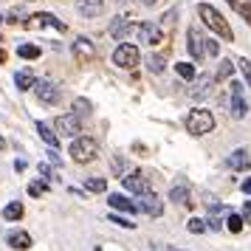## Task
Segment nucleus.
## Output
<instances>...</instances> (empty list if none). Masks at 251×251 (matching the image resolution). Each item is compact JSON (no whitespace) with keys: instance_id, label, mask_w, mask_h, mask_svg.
I'll return each mask as SVG.
<instances>
[{"instance_id":"nucleus-1","label":"nucleus","mask_w":251,"mask_h":251,"mask_svg":"<svg viewBox=\"0 0 251 251\" xmlns=\"http://www.w3.org/2000/svg\"><path fill=\"white\" fill-rule=\"evenodd\" d=\"M198 14H201V20H203V23L209 25L215 34H220V40H223V43H231V40H234V31H231V25L226 23V17L217 12L215 6H209V3H201V6H198Z\"/></svg>"},{"instance_id":"nucleus-2","label":"nucleus","mask_w":251,"mask_h":251,"mask_svg":"<svg viewBox=\"0 0 251 251\" xmlns=\"http://www.w3.org/2000/svg\"><path fill=\"white\" fill-rule=\"evenodd\" d=\"M186 130L192 133V136H206V133H212L215 130V116L209 113V110H192V113L186 116Z\"/></svg>"},{"instance_id":"nucleus-3","label":"nucleus","mask_w":251,"mask_h":251,"mask_svg":"<svg viewBox=\"0 0 251 251\" xmlns=\"http://www.w3.org/2000/svg\"><path fill=\"white\" fill-rule=\"evenodd\" d=\"M71 155L76 164H91L96 155H99V144L93 141V138H74V144H71Z\"/></svg>"},{"instance_id":"nucleus-4","label":"nucleus","mask_w":251,"mask_h":251,"mask_svg":"<svg viewBox=\"0 0 251 251\" xmlns=\"http://www.w3.org/2000/svg\"><path fill=\"white\" fill-rule=\"evenodd\" d=\"M122 183H125V189H127V192H133V195L152 192V181H150V175H147V172H141V170L125 172V175H122Z\"/></svg>"},{"instance_id":"nucleus-5","label":"nucleus","mask_w":251,"mask_h":251,"mask_svg":"<svg viewBox=\"0 0 251 251\" xmlns=\"http://www.w3.org/2000/svg\"><path fill=\"white\" fill-rule=\"evenodd\" d=\"M25 28H31V31H40V28H54V31H65V23L57 20L51 12H40V14H31V17H25L23 20Z\"/></svg>"},{"instance_id":"nucleus-6","label":"nucleus","mask_w":251,"mask_h":251,"mask_svg":"<svg viewBox=\"0 0 251 251\" xmlns=\"http://www.w3.org/2000/svg\"><path fill=\"white\" fill-rule=\"evenodd\" d=\"M138 59H141V54H138V48L133 46V43H122V46L113 51V65H119V68H136Z\"/></svg>"},{"instance_id":"nucleus-7","label":"nucleus","mask_w":251,"mask_h":251,"mask_svg":"<svg viewBox=\"0 0 251 251\" xmlns=\"http://www.w3.org/2000/svg\"><path fill=\"white\" fill-rule=\"evenodd\" d=\"M136 31H138V23H133L130 17H113L110 25H107V34L113 37V40H122V43H127Z\"/></svg>"},{"instance_id":"nucleus-8","label":"nucleus","mask_w":251,"mask_h":251,"mask_svg":"<svg viewBox=\"0 0 251 251\" xmlns=\"http://www.w3.org/2000/svg\"><path fill=\"white\" fill-rule=\"evenodd\" d=\"M133 206H136V212H144L147 217H161V215H164V201H161L155 192L138 195V201Z\"/></svg>"},{"instance_id":"nucleus-9","label":"nucleus","mask_w":251,"mask_h":251,"mask_svg":"<svg viewBox=\"0 0 251 251\" xmlns=\"http://www.w3.org/2000/svg\"><path fill=\"white\" fill-rule=\"evenodd\" d=\"M228 88H231V96H228V113H231V119H246L249 102H246V96H243V85H240V82H231Z\"/></svg>"},{"instance_id":"nucleus-10","label":"nucleus","mask_w":251,"mask_h":251,"mask_svg":"<svg viewBox=\"0 0 251 251\" xmlns=\"http://www.w3.org/2000/svg\"><path fill=\"white\" fill-rule=\"evenodd\" d=\"M138 37H141V43H147L150 48L161 46V43H167V31L161 28L158 23H138Z\"/></svg>"},{"instance_id":"nucleus-11","label":"nucleus","mask_w":251,"mask_h":251,"mask_svg":"<svg viewBox=\"0 0 251 251\" xmlns=\"http://www.w3.org/2000/svg\"><path fill=\"white\" fill-rule=\"evenodd\" d=\"M79 133H82V119L76 113H68V116H59L57 119V136L76 138Z\"/></svg>"},{"instance_id":"nucleus-12","label":"nucleus","mask_w":251,"mask_h":251,"mask_svg":"<svg viewBox=\"0 0 251 251\" xmlns=\"http://www.w3.org/2000/svg\"><path fill=\"white\" fill-rule=\"evenodd\" d=\"M31 91L37 93V99L43 104H57L59 102V88L54 85V82H48V79H40L31 85Z\"/></svg>"},{"instance_id":"nucleus-13","label":"nucleus","mask_w":251,"mask_h":251,"mask_svg":"<svg viewBox=\"0 0 251 251\" xmlns=\"http://www.w3.org/2000/svg\"><path fill=\"white\" fill-rule=\"evenodd\" d=\"M74 59L79 62V65H88L96 59V46H93L88 37H79L76 43H74Z\"/></svg>"},{"instance_id":"nucleus-14","label":"nucleus","mask_w":251,"mask_h":251,"mask_svg":"<svg viewBox=\"0 0 251 251\" xmlns=\"http://www.w3.org/2000/svg\"><path fill=\"white\" fill-rule=\"evenodd\" d=\"M186 48H189L192 59H198V62L206 57V51H203V34H201L198 28H189V31H186Z\"/></svg>"},{"instance_id":"nucleus-15","label":"nucleus","mask_w":251,"mask_h":251,"mask_svg":"<svg viewBox=\"0 0 251 251\" xmlns=\"http://www.w3.org/2000/svg\"><path fill=\"white\" fill-rule=\"evenodd\" d=\"M226 167H228V170H234V172L251 170V152H249V150H234V152L226 158Z\"/></svg>"},{"instance_id":"nucleus-16","label":"nucleus","mask_w":251,"mask_h":251,"mask_svg":"<svg viewBox=\"0 0 251 251\" xmlns=\"http://www.w3.org/2000/svg\"><path fill=\"white\" fill-rule=\"evenodd\" d=\"M6 243H9L14 251H28V249H31V234L23 231V228H14V231L6 234Z\"/></svg>"},{"instance_id":"nucleus-17","label":"nucleus","mask_w":251,"mask_h":251,"mask_svg":"<svg viewBox=\"0 0 251 251\" xmlns=\"http://www.w3.org/2000/svg\"><path fill=\"white\" fill-rule=\"evenodd\" d=\"M212 85H215V76H212V74H201L198 82H195V88L189 91V96H192V99H206V96L212 93Z\"/></svg>"},{"instance_id":"nucleus-18","label":"nucleus","mask_w":251,"mask_h":251,"mask_svg":"<svg viewBox=\"0 0 251 251\" xmlns=\"http://www.w3.org/2000/svg\"><path fill=\"white\" fill-rule=\"evenodd\" d=\"M76 12L85 17H99L104 12V0H76Z\"/></svg>"},{"instance_id":"nucleus-19","label":"nucleus","mask_w":251,"mask_h":251,"mask_svg":"<svg viewBox=\"0 0 251 251\" xmlns=\"http://www.w3.org/2000/svg\"><path fill=\"white\" fill-rule=\"evenodd\" d=\"M170 201H172V203H178V206H183V209H192V195H189V186H183V183L172 186V189H170Z\"/></svg>"},{"instance_id":"nucleus-20","label":"nucleus","mask_w":251,"mask_h":251,"mask_svg":"<svg viewBox=\"0 0 251 251\" xmlns=\"http://www.w3.org/2000/svg\"><path fill=\"white\" fill-rule=\"evenodd\" d=\"M107 203L113 206L116 212H125V215H133V212H136V206L130 203L125 195H107Z\"/></svg>"},{"instance_id":"nucleus-21","label":"nucleus","mask_w":251,"mask_h":251,"mask_svg":"<svg viewBox=\"0 0 251 251\" xmlns=\"http://www.w3.org/2000/svg\"><path fill=\"white\" fill-rule=\"evenodd\" d=\"M37 133H40V138L46 141L48 147H57V144H59V136H57V133H54V130H51V127L46 125V122H37Z\"/></svg>"},{"instance_id":"nucleus-22","label":"nucleus","mask_w":251,"mask_h":251,"mask_svg":"<svg viewBox=\"0 0 251 251\" xmlns=\"http://www.w3.org/2000/svg\"><path fill=\"white\" fill-rule=\"evenodd\" d=\"M226 3L240 14V17H243V20H246V23L251 25V0H226Z\"/></svg>"},{"instance_id":"nucleus-23","label":"nucleus","mask_w":251,"mask_h":251,"mask_svg":"<svg viewBox=\"0 0 251 251\" xmlns=\"http://www.w3.org/2000/svg\"><path fill=\"white\" fill-rule=\"evenodd\" d=\"M23 215H25V209H23V203H20V201H12V203L3 209V217H6L9 223H17Z\"/></svg>"},{"instance_id":"nucleus-24","label":"nucleus","mask_w":251,"mask_h":251,"mask_svg":"<svg viewBox=\"0 0 251 251\" xmlns=\"http://www.w3.org/2000/svg\"><path fill=\"white\" fill-rule=\"evenodd\" d=\"M175 74H178L183 82H192L195 76H198V68H195L192 62H175Z\"/></svg>"},{"instance_id":"nucleus-25","label":"nucleus","mask_w":251,"mask_h":251,"mask_svg":"<svg viewBox=\"0 0 251 251\" xmlns=\"http://www.w3.org/2000/svg\"><path fill=\"white\" fill-rule=\"evenodd\" d=\"M37 82V76L31 71H20L17 76H14V85H17V91H31V85Z\"/></svg>"},{"instance_id":"nucleus-26","label":"nucleus","mask_w":251,"mask_h":251,"mask_svg":"<svg viewBox=\"0 0 251 251\" xmlns=\"http://www.w3.org/2000/svg\"><path fill=\"white\" fill-rule=\"evenodd\" d=\"M91 110H93V104L88 102V99H82V96H76V99H74V113L79 116H85V119H88V116H91Z\"/></svg>"},{"instance_id":"nucleus-27","label":"nucleus","mask_w":251,"mask_h":251,"mask_svg":"<svg viewBox=\"0 0 251 251\" xmlns=\"http://www.w3.org/2000/svg\"><path fill=\"white\" fill-rule=\"evenodd\" d=\"M85 189L88 192H104L107 189V178H85Z\"/></svg>"},{"instance_id":"nucleus-28","label":"nucleus","mask_w":251,"mask_h":251,"mask_svg":"<svg viewBox=\"0 0 251 251\" xmlns=\"http://www.w3.org/2000/svg\"><path fill=\"white\" fill-rule=\"evenodd\" d=\"M147 71L150 74H161V71H164V57H161V54H150L147 57Z\"/></svg>"},{"instance_id":"nucleus-29","label":"nucleus","mask_w":251,"mask_h":251,"mask_svg":"<svg viewBox=\"0 0 251 251\" xmlns=\"http://www.w3.org/2000/svg\"><path fill=\"white\" fill-rule=\"evenodd\" d=\"M17 54H20L23 59H37V57H40V46H31V43H25V46L17 48Z\"/></svg>"},{"instance_id":"nucleus-30","label":"nucleus","mask_w":251,"mask_h":251,"mask_svg":"<svg viewBox=\"0 0 251 251\" xmlns=\"http://www.w3.org/2000/svg\"><path fill=\"white\" fill-rule=\"evenodd\" d=\"M186 231H189V234H203V231H206V220H201V217H192V220L186 223Z\"/></svg>"},{"instance_id":"nucleus-31","label":"nucleus","mask_w":251,"mask_h":251,"mask_svg":"<svg viewBox=\"0 0 251 251\" xmlns=\"http://www.w3.org/2000/svg\"><path fill=\"white\" fill-rule=\"evenodd\" d=\"M226 226H228V231H231V234H240V231H243V226H246V223H243V217H240V215H228Z\"/></svg>"},{"instance_id":"nucleus-32","label":"nucleus","mask_w":251,"mask_h":251,"mask_svg":"<svg viewBox=\"0 0 251 251\" xmlns=\"http://www.w3.org/2000/svg\"><path fill=\"white\" fill-rule=\"evenodd\" d=\"M237 68H240V74H243V79H246V85L251 88V62L246 57H240L237 59Z\"/></svg>"},{"instance_id":"nucleus-33","label":"nucleus","mask_w":251,"mask_h":251,"mask_svg":"<svg viewBox=\"0 0 251 251\" xmlns=\"http://www.w3.org/2000/svg\"><path fill=\"white\" fill-rule=\"evenodd\" d=\"M46 192H48V183H46V181L28 183V195H31V198H40V195H46Z\"/></svg>"},{"instance_id":"nucleus-34","label":"nucleus","mask_w":251,"mask_h":251,"mask_svg":"<svg viewBox=\"0 0 251 251\" xmlns=\"http://www.w3.org/2000/svg\"><path fill=\"white\" fill-rule=\"evenodd\" d=\"M231 71H234L231 59H220V68H217V79H226V76H231Z\"/></svg>"},{"instance_id":"nucleus-35","label":"nucleus","mask_w":251,"mask_h":251,"mask_svg":"<svg viewBox=\"0 0 251 251\" xmlns=\"http://www.w3.org/2000/svg\"><path fill=\"white\" fill-rule=\"evenodd\" d=\"M203 51L209 54V57H217V54H220V46H217V40H206V37H203Z\"/></svg>"},{"instance_id":"nucleus-36","label":"nucleus","mask_w":251,"mask_h":251,"mask_svg":"<svg viewBox=\"0 0 251 251\" xmlns=\"http://www.w3.org/2000/svg\"><path fill=\"white\" fill-rule=\"evenodd\" d=\"M107 220H110V223H116V226H122V228H136V223H130V220H127V217H122V215H110Z\"/></svg>"},{"instance_id":"nucleus-37","label":"nucleus","mask_w":251,"mask_h":251,"mask_svg":"<svg viewBox=\"0 0 251 251\" xmlns=\"http://www.w3.org/2000/svg\"><path fill=\"white\" fill-rule=\"evenodd\" d=\"M175 17H178V14H175V12H167V14H164V20H161V28H164L167 34H170V25L175 23Z\"/></svg>"},{"instance_id":"nucleus-38","label":"nucleus","mask_w":251,"mask_h":251,"mask_svg":"<svg viewBox=\"0 0 251 251\" xmlns=\"http://www.w3.org/2000/svg\"><path fill=\"white\" fill-rule=\"evenodd\" d=\"M46 155H48V161H51L54 167H59V164H62V155L57 152V147H48V152H46Z\"/></svg>"},{"instance_id":"nucleus-39","label":"nucleus","mask_w":251,"mask_h":251,"mask_svg":"<svg viewBox=\"0 0 251 251\" xmlns=\"http://www.w3.org/2000/svg\"><path fill=\"white\" fill-rule=\"evenodd\" d=\"M25 17H23V12H20V9H14L12 14H9V20H6V23H12V25H17V23H23Z\"/></svg>"},{"instance_id":"nucleus-40","label":"nucleus","mask_w":251,"mask_h":251,"mask_svg":"<svg viewBox=\"0 0 251 251\" xmlns=\"http://www.w3.org/2000/svg\"><path fill=\"white\" fill-rule=\"evenodd\" d=\"M243 223H251V201H246V203H243Z\"/></svg>"},{"instance_id":"nucleus-41","label":"nucleus","mask_w":251,"mask_h":251,"mask_svg":"<svg viewBox=\"0 0 251 251\" xmlns=\"http://www.w3.org/2000/svg\"><path fill=\"white\" fill-rule=\"evenodd\" d=\"M113 172H116V175H119V178L125 175V164H122V158H119V155H116V158H113Z\"/></svg>"},{"instance_id":"nucleus-42","label":"nucleus","mask_w":251,"mask_h":251,"mask_svg":"<svg viewBox=\"0 0 251 251\" xmlns=\"http://www.w3.org/2000/svg\"><path fill=\"white\" fill-rule=\"evenodd\" d=\"M40 175H46V181H54V172H51L48 164H40Z\"/></svg>"},{"instance_id":"nucleus-43","label":"nucleus","mask_w":251,"mask_h":251,"mask_svg":"<svg viewBox=\"0 0 251 251\" xmlns=\"http://www.w3.org/2000/svg\"><path fill=\"white\" fill-rule=\"evenodd\" d=\"M240 189H243L246 195H251V175H249V178H243V181H240Z\"/></svg>"},{"instance_id":"nucleus-44","label":"nucleus","mask_w":251,"mask_h":251,"mask_svg":"<svg viewBox=\"0 0 251 251\" xmlns=\"http://www.w3.org/2000/svg\"><path fill=\"white\" fill-rule=\"evenodd\" d=\"M6 59H9V54H6V51L0 48V65H6Z\"/></svg>"},{"instance_id":"nucleus-45","label":"nucleus","mask_w":251,"mask_h":251,"mask_svg":"<svg viewBox=\"0 0 251 251\" xmlns=\"http://www.w3.org/2000/svg\"><path fill=\"white\" fill-rule=\"evenodd\" d=\"M0 150H6V138H0Z\"/></svg>"},{"instance_id":"nucleus-46","label":"nucleus","mask_w":251,"mask_h":251,"mask_svg":"<svg viewBox=\"0 0 251 251\" xmlns=\"http://www.w3.org/2000/svg\"><path fill=\"white\" fill-rule=\"evenodd\" d=\"M152 3H158V0H144V6H152Z\"/></svg>"},{"instance_id":"nucleus-47","label":"nucleus","mask_w":251,"mask_h":251,"mask_svg":"<svg viewBox=\"0 0 251 251\" xmlns=\"http://www.w3.org/2000/svg\"><path fill=\"white\" fill-rule=\"evenodd\" d=\"M167 251H175V249H167Z\"/></svg>"},{"instance_id":"nucleus-48","label":"nucleus","mask_w":251,"mask_h":251,"mask_svg":"<svg viewBox=\"0 0 251 251\" xmlns=\"http://www.w3.org/2000/svg\"><path fill=\"white\" fill-rule=\"evenodd\" d=\"M0 23H3V17H0Z\"/></svg>"}]
</instances>
